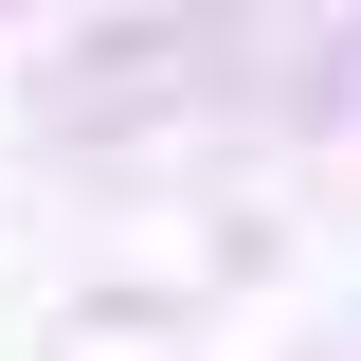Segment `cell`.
I'll list each match as a JSON object with an SVG mask.
<instances>
[]
</instances>
